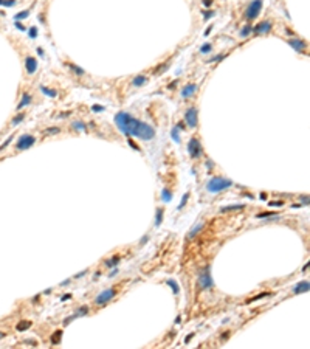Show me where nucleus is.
Listing matches in <instances>:
<instances>
[{
	"mask_svg": "<svg viewBox=\"0 0 310 349\" xmlns=\"http://www.w3.org/2000/svg\"><path fill=\"white\" fill-rule=\"evenodd\" d=\"M203 5L205 6H211L213 5V0H203Z\"/></svg>",
	"mask_w": 310,
	"mask_h": 349,
	"instance_id": "de8ad7c7",
	"label": "nucleus"
},
{
	"mask_svg": "<svg viewBox=\"0 0 310 349\" xmlns=\"http://www.w3.org/2000/svg\"><path fill=\"white\" fill-rule=\"evenodd\" d=\"M79 312H76V314H75V318H78V317H81V315H87L88 314V307L87 306H82V307H81V309H78Z\"/></svg>",
	"mask_w": 310,
	"mask_h": 349,
	"instance_id": "c756f323",
	"label": "nucleus"
},
{
	"mask_svg": "<svg viewBox=\"0 0 310 349\" xmlns=\"http://www.w3.org/2000/svg\"><path fill=\"white\" fill-rule=\"evenodd\" d=\"M118 262H120V258H118V256H115V258L106 261V267H115V265H118Z\"/></svg>",
	"mask_w": 310,
	"mask_h": 349,
	"instance_id": "393cba45",
	"label": "nucleus"
},
{
	"mask_svg": "<svg viewBox=\"0 0 310 349\" xmlns=\"http://www.w3.org/2000/svg\"><path fill=\"white\" fill-rule=\"evenodd\" d=\"M3 335H5V334H2V332H0V338H2V337H3Z\"/></svg>",
	"mask_w": 310,
	"mask_h": 349,
	"instance_id": "bf43d9fd",
	"label": "nucleus"
},
{
	"mask_svg": "<svg viewBox=\"0 0 310 349\" xmlns=\"http://www.w3.org/2000/svg\"><path fill=\"white\" fill-rule=\"evenodd\" d=\"M268 205L270 206H282V205H284V202H268Z\"/></svg>",
	"mask_w": 310,
	"mask_h": 349,
	"instance_id": "37998d69",
	"label": "nucleus"
},
{
	"mask_svg": "<svg viewBox=\"0 0 310 349\" xmlns=\"http://www.w3.org/2000/svg\"><path fill=\"white\" fill-rule=\"evenodd\" d=\"M198 286H200V289H211L214 286L213 278H211V273H209L208 267L198 273Z\"/></svg>",
	"mask_w": 310,
	"mask_h": 349,
	"instance_id": "20e7f679",
	"label": "nucleus"
},
{
	"mask_svg": "<svg viewBox=\"0 0 310 349\" xmlns=\"http://www.w3.org/2000/svg\"><path fill=\"white\" fill-rule=\"evenodd\" d=\"M168 284L171 286L172 292H174V295H177V293H178V286H177V282H175L174 279H168Z\"/></svg>",
	"mask_w": 310,
	"mask_h": 349,
	"instance_id": "c85d7f7f",
	"label": "nucleus"
},
{
	"mask_svg": "<svg viewBox=\"0 0 310 349\" xmlns=\"http://www.w3.org/2000/svg\"><path fill=\"white\" fill-rule=\"evenodd\" d=\"M37 53H39V56H43V50L42 48H37Z\"/></svg>",
	"mask_w": 310,
	"mask_h": 349,
	"instance_id": "13d9d810",
	"label": "nucleus"
},
{
	"mask_svg": "<svg viewBox=\"0 0 310 349\" xmlns=\"http://www.w3.org/2000/svg\"><path fill=\"white\" fill-rule=\"evenodd\" d=\"M0 5H3V6H14L16 5V0H0Z\"/></svg>",
	"mask_w": 310,
	"mask_h": 349,
	"instance_id": "e433bc0d",
	"label": "nucleus"
},
{
	"mask_svg": "<svg viewBox=\"0 0 310 349\" xmlns=\"http://www.w3.org/2000/svg\"><path fill=\"white\" fill-rule=\"evenodd\" d=\"M211 50H213V45L211 44H205V45L200 47V53H209Z\"/></svg>",
	"mask_w": 310,
	"mask_h": 349,
	"instance_id": "72a5a7b5",
	"label": "nucleus"
},
{
	"mask_svg": "<svg viewBox=\"0 0 310 349\" xmlns=\"http://www.w3.org/2000/svg\"><path fill=\"white\" fill-rule=\"evenodd\" d=\"M262 10V0H251L248 3V6L245 8V19L247 20H254L256 17L261 14Z\"/></svg>",
	"mask_w": 310,
	"mask_h": 349,
	"instance_id": "7ed1b4c3",
	"label": "nucleus"
},
{
	"mask_svg": "<svg viewBox=\"0 0 310 349\" xmlns=\"http://www.w3.org/2000/svg\"><path fill=\"white\" fill-rule=\"evenodd\" d=\"M30 38L31 39H34V38H37V28H36V26H33V28H30Z\"/></svg>",
	"mask_w": 310,
	"mask_h": 349,
	"instance_id": "58836bf2",
	"label": "nucleus"
},
{
	"mask_svg": "<svg viewBox=\"0 0 310 349\" xmlns=\"http://www.w3.org/2000/svg\"><path fill=\"white\" fill-rule=\"evenodd\" d=\"M180 323H181V317L178 315V317L175 318V324H180Z\"/></svg>",
	"mask_w": 310,
	"mask_h": 349,
	"instance_id": "4d7b16f0",
	"label": "nucleus"
},
{
	"mask_svg": "<svg viewBox=\"0 0 310 349\" xmlns=\"http://www.w3.org/2000/svg\"><path fill=\"white\" fill-rule=\"evenodd\" d=\"M54 134H59V127H48V129H45V135H54Z\"/></svg>",
	"mask_w": 310,
	"mask_h": 349,
	"instance_id": "f704fd0d",
	"label": "nucleus"
},
{
	"mask_svg": "<svg viewBox=\"0 0 310 349\" xmlns=\"http://www.w3.org/2000/svg\"><path fill=\"white\" fill-rule=\"evenodd\" d=\"M171 135H172V140H174L175 143H180V137H178V127H177V126L174 127V129H172Z\"/></svg>",
	"mask_w": 310,
	"mask_h": 349,
	"instance_id": "cd10ccee",
	"label": "nucleus"
},
{
	"mask_svg": "<svg viewBox=\"0 0 310 349\" xmlns=\"http://www.w3.org/2000/svg\"><path fill=\"white\" fill-rule=\"evenodd\" d=\"M177 82H178V81H172V82H171V84L168 86V89H171V90H172V89H175V86H177Z\"/></svg>",
	"mask_w": 310,
	"mask_h": 349,
	"instance_id": "49530a36",
	"label": "nucleus"
},
{
	"mask_svg": "<svg viewBox=\"0 0 310 349\" xmlns=\"http://www.w3.org/2000/svg\"><path fill=\"white\" fill-rule=\"evenodd\" d=\"M188 199H189V192H185V196H183V199H181V202H180V205H178V209H181L185 205H186V202H188Z\"/></svg>",
	"mask_w": 310,
	"mask_h": 349,
	"instance_id": "c9c22d12",
	"label": "nucleus"
},
{
	"mask_svg": "<svg viewBox=\"0 0 310 349\" xmlns=\"http://www.w3.org/2000/svg\"><path fill=\"white\" fill-rule=\"evenodd\" d=\"M192 335H194V334H189V335L185 338V343H189V340H191V337H192Z\"/></svg>",
	"mask_w": 310,
	"mask_h": 349,
	"instance_id": "6e6d98bb",
	"label": "nucleus"
},
{
	"mask_svg": "<svg viewBox=\"0 0 310 349\" xmlns=\"http://www.w3.org/2000/svg\"><path fill=\"white\" fill-rule=\"evenodd\" d=\"M16 28H19V30H22V31H23V30H25V26H23V25H20L19 22H16Z\"/></svg>",
	"mask_w": 310,
	"mask_h": 349,
	"instance_id": "09e8293b",
	"label": "nucleus"
},
{
	"mask_svg": "<svg viewBox=\"0 0 310 349\" xmlns=\"http://www.w3.org/2000/svg\"><path fill=\"white\" fill-rule=\"evenodd\" d=\"M222 59H225V54H219V56H214L213 59H209L208 62H214V61H217V62H219V61H222Z\"/></svg>",
	"mask_w": 310,
	"mask_h": 349,
	"instance_id": "a19ab883",
	"label": "nucleus"
},
{
	"mask_svg": "<svg viewBox=\"0 0 310 349\" xmlns=\"http://www.w3.org/2000/svg\"><path fill=\"white\" fill-rule=\"evenodd\" d=\"M40 92H42L43 95L50 96V98H56V96H58V92H56V90H51V89L45 87V86H40Z\"/></svg>",
	"mask_w": 310,
	"mask_h": 349,
	"instance_id": "f3484780",
	"label": "nucleus"
},
{
	"mask_svg": "<svg viewBox=\"0 0 310 349\" xmlns=\"http://www.w3.org/2000/svg\"><path fill=\"white\" fill-rule=\"evenodd\" d=\"M271 30V22L270 20H264L261 23H258L256 26L253 28V33H256V34H264V33H268Z\"/></svg>",
	"mask_w": 310,
	"mask_h": 349,
	"instance_id": "9d476101",
	"label": "nucleus"
},
{
	"mask_svg": "<svg viewBox=\"0 0 310 349\" xmlns=\"http://www.w3.org/2000/svg\"><path fill=\"white\" fill-rule=\"evenodd\" d=\"M115 289H107V290H104V292H101L99 295L95 298V302L98 306H103V304H106V302H109L112 298H115Z\"/></svg>",
	"mask_w": 310,
	"mask_h": 349,
	"instance_id": "0eeeda50",
	"label": "nucleus"
},
{
	"mask_svg": "<svg viewBox=\"0 0 310 349\" xmlns=\"http://www.w3.org/2000/svg\"><path fill=\"white\" fill-rule=\"evenodd\" d=\"M67 67H68V68H70V70H71L73 73H75L76 76H82L84 73H85V71H84L82 68H81V67L75 65V64H71V62H67Z\"/></svg>",
	"mask_w": 310,
	"mask_h": 349,
	"instance_id": "dca6fc26",
	"label": "nucleus"
},
{
	"mask_svg": "<svg viewBox=\"0 0 310 349\" xmlns=\"http://www.w3.org/2000/svg\"><path fill=\"white\" fill-rule=\"evenodd\" d=\"M13 140H14V135H11V137H8V138H6V141H5V143H3L2 146H0V151H3V149H5V148H6V146H8V144H10V143H11Z\"/></svg>",
	"mask_w": 310,
	"mask_h": 349,
	"instance_id": "4c0bfd02",
	"label": "nucleus"
},
{
	"mask_svg": "<svg viewBox=\"0 0 310 349\" xmlns=\"http://www.w3.org/2000/svg\"><path fill=\"white\" fill-rule=\"evenodd\" d=\"M25 68H26V73H28V75H33V73L37 70V59L28 56L26 61H25Z\"/></svg>",
	"mask_w": 310,
	"mask_h": 349,
	"instance_id": "9b49d317",
	"label": "nucleus"
},
{
	"mask_svg": "<svg viewBox=\"0 0 310 349\" xmlns=\"http://www.w3.org/2000/svg\"><path fill=\"white\" fill-rule=\"evenodd\" d=\"M28 16H30V11L25 10V11H22V13H19V14H16L14 19H16V20H22V19H26Z\"/></svg>",
	"mask_w": 310,
	"mask_h": 349,
	"instance_id": "bb28decb",
	"label": "nucleus"
},
{
	"mask_svg": "<svg viewBox=\"0 0 310 349\" xmlns=\"http://www.w3.org/2000/svg\"><path fill=\"white\" fill-rule=\"evenodd\" d=\"M161 220H163V209L160 208L158 211H157V219H155V225H161Z\"/></svg>",
	"mask_w": 310,
	"mask_h": 349,
	"instance_id": "473e14b6",
	"label": "nucleus"
},
{
	"mask_svg": "<svg viewBox=\"0 0 310 349\" xmlns=\"http://www.w3.org/2000/svg\"><path fill=\"white\" fill-rule=\"evenodd\" d=\"M85 273H87V270H84V272H81V273H78V275H76V276H75V278H81V276H84V275H85Z\"/></svg>",
	"mask_w": 310,
	"mask_h": 349,
	"instance_id": "603ef678",
	"label": "nucleus"
},
{
	"mask_svg": "<svg viewBox=\"0 0 310 349\" xmlns=\"http://www.w3.org/2000/svg\"><path fill=\"white\" fill-rule=\"evenodd\" d=\"M213 16H214V11H206V13H203V19L208 20L209 17H213Z\"/></svg>",
	"mask_w": 310,
	"mask_h": 349,
	"instance_id": "79ce46f5",
	"label": "nucleus"
},
{
	"mask_svg": "<svg viewBox=\"0 0 310 349\" xmlns=\"http://www.w3.org/2000/svg\"><path fill=\"white\" fill-rule=\"evenodd\" d=\"M188 152H189V155L192 158H198L200 155H202V144H200V141L195 138V137H192V138L189 140V143H188Z\"/></svg>",
	"mask_w": 310,
	"mask_h": 349,
	"instance_id": "423d86ee",
	"label": "nucleus"
},
{
	"mask_svg": "<svg viewBox=\"0 0 310 349\" xmlns=\"http://www.w3.org/2000/svg\"><path fill=\"white\" fill-rule=\"evenodd\" d=\"M309 289H310V286H309V281H303V282L296 284V286L293 287V293H296V295H299V293L309 292Z\"/></svg>",
	"mask_w": 310,
	"mask_h": 349,
	"instance_id": "ddd939ff",
	"label": "nucleus"
},
{
	"mask_svg": "<svg viewBox=\"0 0 310 349\" xmlns=\"http://www.w3.org/2000/svg\"><path fill=\"white\" fill-rule=\"evenodd\" d=\"M161 196H163V200H165V202H171V200H172V194H171L168 189H163Z\"/></svg>",
	"mask_w": 310,
	"mask_h": 349,
	"instance_id": "7c9ffc66",
	"label": "nucleus"
},
{
	"mask_svg": "<svg viewBox=\"0 0 310 349\" xmlns=\"http://www.w3.org/2000/svg\"><path fill=\"white\" fill-rule=\"evenodd\" d=\"M116 273H118V270L115 269V270H112V273H109V276H110V278H113V276H115Z\"/></svg>",
	"mask_w": 310,
	"mask_h": 349,
	"instance_id": "5fc2aeb1",
	"label": "nucleus"
},
{
	"mask_svg": "<svg viewBox=\"0 0 310 349\" xmlns=\"http://www.w3.org/2000/svg\"><path fill=\"white\" fill-rule=\"evenodd\" d=\"M70 298H71V295H70V293H68V295H64V296H62L61 299H62V301H67V299H70Z\"/></svg>",
	"mask_w": 310,
	"mask_h": 349,
	"instance_id": "3c124183",
	"label": "nucleus"
},
{
	"mask_svg": "<svg viewBox=\"0 0 310 349\" xmlns=\"http://www.w3.org/2000/svg\"><path fill=\"white\" fill-rule=\"evenodd\" d=\"M65 116H70V112H65V113H61V115H58V118H65Z\"/></svg>",
	"mask_w": 310,
	"mask_h": 349,
	"instance_id": "8fccbe9b",
	"label": "nucleus"
},
{
	"mask_svg": "<svg viewBox=\"0 0 310 349\" xmlns=\"http://www.w3.org/2000/svg\"><path fill=\"white\" fill-rule=\"evenodd\" d=\"M168 67H169V64H168V62H165V64H161V65H160L158 68H155V70H154V75H157V76H158V75H161V73H163V71H165V70H166Z\"/></svg>",
	"mask_w": 310,
	"mask_h": 349,
	"instance_id": "b1692460",
	"label": "nucleus"
},
{
	"mask_svg": "<svg viewBox=\"0 0 310 349\" xmlns=\"http://www.w3.org/2000/svg\"><path fill=\"white\" fill-rule=\"evenodd\" d=\"M146 82H148V78H146L144 75H138V76H135L133 81H132V87H143Z\"/></svg>",
	"mask_w": 310,
	"mask_h": 349,
	"instance_id": "2eb2a0df",
	"label": "nucleus"
},
{
	"mask_svg": "<svg viewBox=\"0 0 310 349\" xmlns=\"http://www.w3.org/2000/svg\"><path fill=\"white\" fill-rule=\"evenodd\" d=\"M67 284H70V279H65V281H62V282H61V286H62V287H65Z\"/></svg>",
	"mask_w": 310,
	"mask_h": 349,
	"instance_id": "864d4df0",
	"label": "nucleus"
},
{
	"mask_svg": "<svg viewBox=\"0 0 310 349\" xmlns=\"http://www.w3.org/2000/svg\"><path fill=\"white\" fill-rule=\"evenodd\" d=\"M185 121L189 127H197L198 124V116H197V109L195 107H191L186 110L185 113Z\"/></svg>",
	"mask_w": 310,
	"mask_h": 349,
	"instance_id": "6e6552de",
	"label": "nucleus"
},
{
	"mask_svg": "<svg viewBox=\"0 0 310 349\" xmlns=\"http://www.w3.org/2000/svg\"><path fill=\"white\" fill-rule=\"evenodd\" d=\"M245 205L243 203H237V205H228V206H223L220 211L222 213H228V211H234V209H243Z\"/></svg>",
	"mask_w": 310,
	"mask_h": 349,
	"instance_id": "a211bd4d",
	"label": "nucleus"
},
{
	"mask_svg": "<svg viewBox=\"0 0 310 349\" xmlns=\"http://www.w3.org/2000/svg\"><path fill=\"white\" fill-rule=\"evenodd\" d=\"M288 42V45L293 50H296L298 53H304L306 50H307V44L303 41V39H299V38H291V39H288L287 41Z\"/></svg>",
	"mask_w": 310,
	"mask_h": 349,
	"instance_id": "1a4fd4ad",
	"label": "nucleus"
},
{
	"mask_svg": "<svg viewBox=\"0 0 310 349\" xmlns=\"http://www.w3.org/2000/svg\"><path fill=\"white\" fill-rule=\"evenodd\" d=\"M233 186V180L230 179H223V177H213L209 179L206 183V189L209 192H220L223 189H228Z\"/></svg>",
	"mask_w": 310,
	"mask_h": 349,
	"instance_id": "f03ea898",
	"label": "nucleus"
},
{
	"mask_svg": "<svg viewBox=\"0 0 310 349\" xmlns=\"http://www.w3.org/2000/svg\"><path fill=\"white\" fill-rule=\"evenodd\" d=\"M34 141H36V138L33 135H28V134H25V135H22L19 140H17V143H16V149L17 151H26L28 148H31V146L34 144Z\"/></svg>",
	"mask_w": 310,
	"mask_h": 349,
	"instance_id": "39448f33",
	"label": "nucleus"
},
{
	"mask_svg": "<svg viewBox=\"0 0 310 349\" xmlns=\"http://www.w3.org/2000/svg\"><path fill=\"white\" fill-rule=\"evenodd\" d=\"M28 327H31V321H20V323L16 326V329L19 330V332H22V330H26Z\"/></svg>",
	"mask_w": 310,
	"mask_h": 349,
	"instance_id": "aec40b11",
	"label": "nucleus"
},
{
	"mask_svg": "<svg viewBox=\"0 0 310 349\" xmlns=\"http://www.w3.org/2000/svg\"><path fill=\"white\" fill-rule=\"evenodd\" d=\"M71 127H73L75 131H85V124L81 123V121H75V123L71 124Z\"/></svg>",
	"mask_w": 310,
	"mask_h": 349,
	"instance_id": "a878e982",
	"label": "nucleus"
},
{
	"mask_svg": "<svg viewBox=\"0 0 310 349\" xmlns=\"http://www.w3.org/2000/svg\"><path fill=\"white\" fill-rule=\"evenodd\" d=\"M31 104V96H30V93H23L22 95V99H20V103L19 104H17V112H19V110H22L23 107H26V106H30Z\"/></svg>",
	"mask_w": 310,
	"mask_h": 349,
	"instance_id": "4468645a",
	"label": "nucleus"
},
{
	"mask_svg": "<svg viewBox=\"0 0 310 349\" xmlns=\"http://www.w3.org/2000/svg\"><path fill=\"white\" fill-rule=\"evenodd\" d=\"M61 335H62V330H56V332L53 334V337H51V343L53 344H58L61 341Z\"/></svg>",
	"mask_w": 310,
	"mask_h": 349,
	"instance_id": "5701e85b",
	"label": "nucleus"
},
{
	"mask_svg": "<svg viewBox=\"0 0 310 349\" xmlns=\"http://www.w3.org/2000/svg\"><path fill=\"white\" fill-rule=\"evenodd\" d=\"M92 110H93V112H101V110H104V107H103V106H98V104H95V106L92 107Z\"/></svg>",
	"mask_w": 310,
	"mask_h": 349,
	"instance_id": "c03bdc74",
	"label": "nucleus"
},
{
	"mask_svg": "<svg viewBox=\"0 0 310 349\" xmlns=\"http://www.w3.org/2000/svg\"><path fill=\"white\" fill-rule=\"evenodd\" d=\"M276 213H273V211H267V213H261V214H258V217L259 219H264V217H268V216H275Z\"/></svg>",
	"mask_w": 310,
	"mask_h": 349,
	"instance_id": "ea45409f",
	"label": "nucleus"
},
{
	"mask_svg": "<svg viewBox=\"0 0 310 349\" xmlns=\"http://www.w3.org/2000/svg\"><path fill=\"white\" fill-rule=\"evenodd\" d=\"M271 293H261V295H256V296H253V298H250L247 302H253V301H258V299H262V298H265V296H270Z\"/></svg>",
	"mask_w": 310,
	"mask_h": 349,
	"instance_id": "2f4dec72",
	"label": "nucleus"
},
{
	"mask_svg": "<svg viewBox=\"0 0 310 349\" xmlns=\"http://www.w3.org/2000/svg\"><path fill=\"white\" fill-rule=\"evenodd\" d=\"M250 33H253V26L251 25H245L243 28L240 30V38H247Z\"/></svg>",
	"mask_w": 310,
	"mask_h": 349,
	"instance_id": "412c9836",
	"label": "nucleus"
},
{
	"mask_svg": "<svg viewBox=\"0 0 310 349\" xmlns=\"http://www.w3.org/2000/svg\"><path fill=\"white\" fill-rule=\"evenodd\" d=\"M197 92V86L195 84H188V86H185L183 89H181V98H191L194 93Z\"/></svg>",
	"mask_w": 310,
	"mask_h": 349,
	"instance_id": "f8f14e48",
	"label": "nucleus"
},
{
	"mask_svg": "<svg viewBox=\"0 0 310 349\" xmlns=\"http://www.w3.org/2000/svg\"><path fill=\"white\" fill-rule=\"evenodd\" d=\"M205 227V224H198L195 228H192V230H191V231H189V234H188V237H194L198 231H202V228Z\"/></svg>",
	"mask_w": 310,
	"mask_h": 349,
	"instance_id": "4be33fe9",
	"label": "nucleus"
},
{
	"mask_svg": "<svg viewBox=\"0 0 310 349\" xmlns=\"http://www.w3.org/2000/svg\"><path fill=\"white\" fill-rule=\"evenodd\" d=\"M129 144L132 146V148H133L135 151H141V149H140V146H138V144H135V143H133V141H132L130 138H129Z\"/></svg>",
	"mask_w": 310,
	"mask_h": 349,
	"instance_id": "a18cd8bd",
	"label": "nucleus"
},
{
	"mask_svg": "<svg viewBox=\"0 0 310 349\" xmlns=\"http://www.w3.org/2000/svg\"><path fill=\"white\" fill-rule=\"evenodd\" d=\"M23 118H25V113L23 112H20V113H17L14 118H13V120H11V126L13 127H16L17 124H20L22 123V120H23Z\"/></svg>",
	"mask_w": 310,
	"mask_h": 349,
	"instance_id": "6ab92c4d",
	"label": "nucleus"
},
{
	"mask_svg": "<svg viewBox=\"0 0 310 349\" xmlns=\"http://www.w3.org/2000/svg\"><path fill=\"white\" fill-rule=\"evenodd\" d=\"M115 123L118 126V129L126 135L138 137V138H141L144 141H149L155 137V129L152 126L136 120V118L130 116L126 112H118L115 115Z\"/></svg>",
	"mask_w": 310,
	"mask_h": 349,
	"instance_id": "f257e3e1",
	"label": "nucleus"
}]
</instances>
